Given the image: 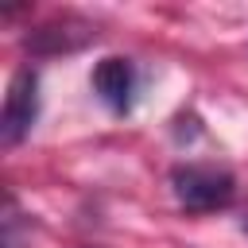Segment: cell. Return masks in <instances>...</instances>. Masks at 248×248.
<instances>
[{
  "label": "cell",
  "mask_w": 248,
  "mask_h": 248,
  "mask_svg": "<svg viewBox=\"0 0 248 248\" xmlns=\"http://www.w3.org/2000/svg\"><path fill=\"white\" fill-rule=\"evenodd\" d=\"M170 190L186 213H213V209L232 205L236 178L213 163H178L170 170Z\"/></svg>",
  "instance_id": "6da1fadb"
},
{
  "label": "cell",
  "mask_w": 248,
  "mask_h": 248,
  "mask_svg": "<svg viewBox=\"0 0 248 248\" xmlns=\"http://www.w3.org/2000/svg\"><path fill=\"white\" fill-rule=\"evenodd\" d=\"M39 120V74L31 66L16 70L8 81V97H4V112H0V140L4 147H16L31 136Z\"/></svg>",
  "instance_id": "7a4b0ae2"
},
{
  "label": "cell",
  "mask_w": 248,
  "mask_h": 248,
  "mask_svg": "<svg viewBox=\"0 0 248 248\" xmlns=\"http://www.w3.org/2000/svg\"><path fill=\"white\" fill-rule=\"evenodd\" d=\"M89 85H93V93H97L116 116L132 112V101H136V66H132L128 58H120V54L101 58V62L93 66V74H89Z\"/></svg>",
  "instance_id": "3957f363"
},
{
  "label": "cell",
  "mask_w": 248,
  "mask_h": 248,
  "mask_svg": "<svg viewBox=\"0 0 248 248\" xmlns=\"http://www.w3.org/2000/svg\"><path fill=\"white\" fill-rule=\"evenodd\" d=\"M93 39V27L81 23V19H58V23H46L39 31L27 35V46L39 50V54H58V50H78Z\"/></svg>",
  "instance_id": "277c9868"
},
{
  "label": "cell",
  "mask_w": 248,
  "mask_h": 248,
  "mask_svg": "<svg viewBox=\"0 0 248 248\" xmlns=\"http://www.w3.org/2000/svg\"><path fill=\"white\" fill-rule=\"evenodd\" d=\"M244 232H248V221H244Z\"/></svg>",
  "instance_id": "5b68a950"
}]
</instances>
